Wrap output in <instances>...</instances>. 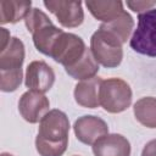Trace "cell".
<instances>
[{
  "label": "cell",
  "mask_w": 156,
  "mask_h": 156,
  "mask_svg": "<svg viewBox=\"0 0 156 156\" xmlns=\"http://www.w3.org/2000/svg\"><path fill=\"white\" fill-rule=\"evenodd\" d=\"M69 121L60 110L49 111L39 124L35 147L40 156H62L68 145Z\"/></svg>",
  "instance_id": "6da1fadb"
},
{
  "label": "cell",
  "mask_w": 156,
  "mask_h": 156,
  "mask_svg": "<svg viewBox=\"0 0 156 156\" xmlns=\"http://www.w3.org/2000/svg\"><path fill=\"white\" fill-rule=\"evenodd\" d=\"M24 22L27 29L32 33L33 43L37 50L46 56H50L56 39L63 30L54 26L50 18L39 9H32L26 16Z\"/></svg>",
  "instance_id": "7a4b0ae2"
},
{
  "label": "cell",
  "mask_w": 156,
  "mask_h": 156,
  "mask_svg": "<svg viewBox=\"0 0 156 156\" xmlns=\"http://www.w3.org/2000/svg\"><path fill=\"white\" fill-rule=\"evenodd\" d=\"M99 101L101 107L110 113H119L132 104V89L121 78L102 79L99 89Z\"/></svg>",
  "instance_id": "3957f363"
},
{
  "label": "cell",
  "mask_w": 156,
  "mask_h": 156,
  "mask_svg": "<svg viewBox=\"0 0 156 156\" xmlns=\"http://www.w3.org/2000/svg\"><path fill=\"white\" fill-rule=\"evenodd\" d=\"M122 43L111 33L99 27V29L91 35L90 50L98 63L107 68L119 66L123 58Z\"/></svg>",
  "instance_id": "277c9868"
},
{
  "label": "cell",
  "mask_w": 156,
  "mask_h": 156,
  "mask_svg": "<svg viewBox=\"0 0 156 156\" xmlns=\"http://www.w3.org/2000/svg\"><path fill=\"white\" fill-rule=\"evenodd\" d=\"M130 48L150 57H156V9L139 13L138 26L130 38Z\"/></svg>",
  "instance_id": "5b68a950"
},
{
  "label": "cell",
  "mask_w": 156,
  "mask_h": 156,
  "mask_svg": "<svg viewBox=\"0 0 156 156\" xmlns=\"http://www.w3.org/2000/svg\"><path fill=\"white\" fill-rule=\"evenodd\" d=\"M87 46L83 39L73 33L62 32L60 37L56 39L50 57H52L56 62L63 65V67H69L76 63L85 52Z\"/></svg>",
  "instance_id": "8992f818"
},
{
  "label": "cell",
  "mask_w": 156,
  "mask_h": 156,
  "mask_svg": "<svg viewBox=\"0 0 156 156\" xmlns=\"http://www.w3.org/2000/svg\"><path fill=\"white\" fill-rule=\"evenodd\" d=\"M45 7L56 16L61 26L66 28H74L83 23L84 12L80 1H65L50 0L44 1Z\"/></svg>",
  "instance_id": "52a82bcc"
},
{
  "label": "cell",
  "mask_w": 156,
  "mask_h": 156,
  "mask_svg": "<svg viewBox=\"0 0 156 156\" xmlns=\"http://www.w3.org/2000/svg\"><path fill=\"white\" fill-rule=\"evenodd\" d=\"M50 102L49 99L34 90H28L20 98L18 110L23 119L29 123H38L49 112Z\"/></svg>",
  "instance_id": "ba28073f"
},
{
  "label": "cell",
  "mask_w": 156,
  "mask_h": 156,
  "mask_svg": "<svg viewBox=\"0 0 156 156\" xmlns=\"http://www.w3.org/2000/svg\"><path fill=\"white\" fill-rule=\"evenodd\" d=\"M74 134L79 141L87 145H94L100 138L108 134L107 123L96 116L79 117L73 126Z\"/></svg>",
  "instance_id": "9c48e42d"
},
{
  "label": "cell",
  "mask_w": 156,
  "mask_h": 156,
  "mask_svg": "<svg viewBox=\"0 0 156 156\" xmlns=\"http://www.w3.org/2000/svg\"><path fill=\"white\" fill-rule=\"evenodd\" d=\"M55 82L54 69L44 61H33L26 71L24 84L27 88L41 94L49 91Z\"/></svg>",
  "instance_id": "30bf717a"
},
{
  "label": "cell",
  "mask_w": 156,
  "mask_h": 156,
  "mask_svg": "<svg viewBox=\"0 0 156 156\" xmlns=\"http://www.w3.org/2000/svg\"><path fill=\"white\" fill-rule=\"evenodd\" d=\"M95 156H130V144L121 134H107L93 145Z\"/></svg>",
  "instance_id": "8fae6325"
},
{
  "label": "cell",
  "mask_w": 156,
  "mask_h": 156,
  "mask_svg": "<svg viewBox=\"0 0 156 156\" xmlns=\"http://www.w3.org/2000/svg\"><path fill=\"white\" fill-rule=\"evenodd\" d=\"M23 61L24 45L18 38L13 37L4 49H0V72L22 69Z\"/></svg>",
  "instance_id": "7c38bea8"
},
{
  "label": "cell",
  "mask_w": 156,
  "mask_h": 156,
  "mask_svg": "<svg viewBox=\"0 0 156 156\" xmlns=\"http://www.w3.org/2000/svg\"><path fill=\"white\" fill-rule=\"evenodd\" d=\"M100 77H93L79 82L74 88V99L76 102L83 107L95 108L100 105L99 101V89L101 84Z\"/></svg>",
  "instance_id": "4fadbf2b"
},
{
  "label": "cell",
  "mask_w": 156,
  "mask_h": 156,
  "mask_svg": "<svg viewBox=\"0 0 156 156\" xmlns=\"http://www.w3.org/2000/svg\"><path fill=\"white\" fill-rule=\"evenodd\" d=\"M65 69L73 79L85 80L96 76V73L99 72V63L91 54V50L87 48L84 55L76 63L69 67H66Z\"/></svg>",
  "instance_id": "5bb4252c"
},
{
  "label": "cell",
  "mask_w": 156,
  "mask_h": 156,
  "mask_svg": "<svg viewBox=\"0 0 156 156\" xmlns=\"http://www.w3.org/2000/svg\"><path fill=\"white\" fill-rule=\"evenodd\" d=\"M85 5L90 13L99 21L108 23L118 17L124 10L121 1H85Z\"/></svg>",
  "instance_id": "9a60e30c"
},
{
  "label": "cell",
  "mask_w": 156,
  "mask_h": 156,
  "mask_svg": "<svg viewBox=\"0 0 156 156\" xmlns=\"http://www.w3.org/2000/svg\"><path fill=\"white\" fill-rule=\"evenodd\" d=\"M32 1H13V0H1L0 1V22L16 23L29 13Z\"/></svg>",
  "instance_id": "2e32d148"
},
{
  "label": "cell",
  "mask_w": 156,
  "mask_h": 156,
  "mask_svg": "<svg viewBox=\"0 0 156 156\" xmlns=\"http://www.w3.org/2000/svg\"><path fill=\"white\" fill-rule=\"evenodd\" d=\"M100 27L107 30L108 33H111L112 35H115L122 44H124L132 33L134 22L132 16L128 12L123 11L118 17H116L108 23H102Z\"/></svg>",
  "instance_id": "e0dca14e"
},
{
  "label": "cell",
  "mask_w": 156,
  "mask_h": 156,
  "mask_svg": "<svg viewBox=\"0 0 156 156\" xmlns=\"http://www.w3.org/2000/svg\"><path fill=\"white\" fill-rule=\"evenodd\" d=\"M134 116L143 126L156 128V98H141L134 104Z\"/></svg>",
  "instance_id": "ac0fdd59"
},
{
  "label": "cell",
  "mask_w": 156,
  "mask_h": 156,
  "mask_svg": "<svg viewBox=\"0 0 156 156\" xmlns=\"http://www.w3.org/2000/svg\"><path fill=\"white\" fill-rule=\"evenodd\" d=\"M22 82V69L18 71H2L0 72V89L10 93L15 91Z\"/></svg>",
  "instance_id": "d6986e66"
},
{
  "label": "cell",
  "mask_w": 156,
  "mask_h": 156,
  "mask_svg": "<svg viewBox=\"0 0 156 156\" xmlns=\"http://www.w3.org/2000/svg\"><path fill=\"white\" fill-rule=\"evenodd\" d=\"M155 5H156V1H127V6L138 13L146 12L151 10V7Z\"/></svg>",
  "instance_id": "ffe728a7"
},
{
  "label": "cell",
  "mask_w": 156,
  "mask_h": 156,
  "mask_svg": "<svg viewBox=\"0 0 156 156\" xmlns=\"http://www.w3.org/2000/svg\"><path fill=\"white\" fill-rule=\"evenodd\" d=\"M141 156H156V139L150 140L143 149Z\"/></svg>",
  "instance_id": "44dd1931"
},
{
  "label": "cell",
  "mask_w": 156,
  "mask_h": 156,
  "mask_svg": "<svg viewBox=\"0 0 156 156\" xmlns=\"http://www.w3.org/2000/svg\"><path fill=\"white\" fill-rule=\"evenodd\" d=\"M1 156H13V155H11V154H7V152H2V154H1Z\"/></svg>",
  "instance_id": "7402d4cb"
}]
</instances>
